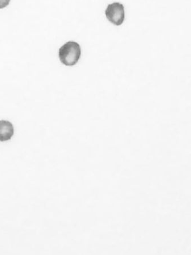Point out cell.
Returning <instances> with one entry per match:
<instances>
[{
  "instance_id": "277c9868",
  "label": "cell",
  "mask_w": 191,
  "mask_h": 255,
  "mask_svg": "<svg viewBox=\"0 0 191 255\" xmlns=\"http://www.w3.org/2000/svg\"><path fill=\"white\" fill-rule=\"evenodd\" d=\"M10 0H0V9L5 8L9 5Z\"/></svg>"
},
{
  "instance_id": "3957f363",
  "label": "cell",
  "mask_w": 191,
  "mask_h": 255,
  "mask_svg": "<svg viewBox=\"0 0 191 255\" xmlns=\"http://www.w3.org/2000/svg\"><path fill=\"white\" fill-rule=\"evenodd\" d=\"M14 134V127L9 122L0 121V141L9 140Z\"/></svg>"
},
{
  "instance_id": "7a4b0ae2",
  "label": "cell",
  "mask_w": 191,
  "mask_h": 255,
  "mask_svg": "<svg viewBox=\"0 0 191 255\" xmlns=\"http://www.w3.org/2000/svg\"><path fill=\"white\" fill-rule=\"evenodd\" d=\"M106 17L116 26H120L125 19V11L123 4L114 2L108 5L105 11Z\"/></svg>"
},
{
  "instance_id": "6da1fadb",
  "label": "cell",
  "mask_w": 191,
  "mask_h": 255,
  "mask_svg": "<svg viewBox=\"0 0 191 255\" xmlns=\"http://www.w3.org/2000/svg\"><path fill=\"white\" fill-rule=\"evenodd\" d=\"M81 49L80 44L73 41L66 43L59 52V57L62 63L66 66L76 65L80 59Z\"/></svg>"
}]
</instances>
